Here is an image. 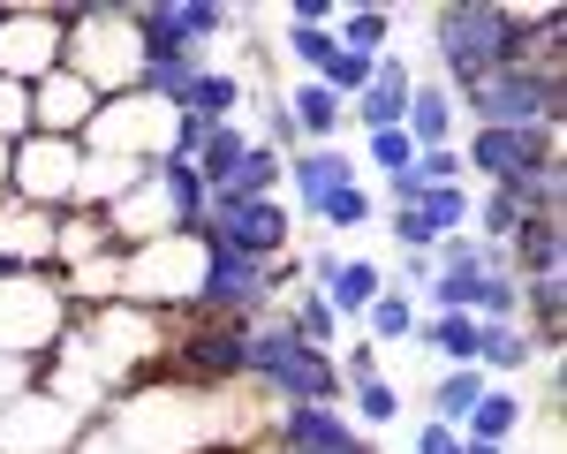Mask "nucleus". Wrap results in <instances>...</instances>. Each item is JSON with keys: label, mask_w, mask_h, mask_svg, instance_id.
<instances>
[{"label": "nucleus", "mask_w": 567, "mask_h": 454, "mask_svg": "<svg viewBox=\"0 0 567 454\" xmlns=\"http://www.w3.org/2000/svg\"><path fill=\"white\" fill-rule=\"evenodd\" d=\"M454 106L470 114V130H560L567 91L553 84V76L523 69V61H507V69H492L484 84L454 91Z\"/></svg>", "instance_id": "obj_6"}, {"label": "nucleus", "mask_w": 567, "mask_h": 454, "mask_svg": "<svg viewBox=\"0 0 567 454\" xmlns=\"http://www.w3.org/2000/svg\"><path fill=\"white\" fill-rule=\"evenodd\" d=\"M379 288H386V266H379V258H341L333 288H326V303H333V318H363Z\"/></svg>", "instance_id": "obj_29"}, {"label": "nucleus", "mask_w": 567, "mask_h": 454, "mask_svg": "<svg viewBox=\"0 0 567 454\" xmlns=\"http://www.w3.org/2000/svg\"><path fill=\"white\" fill-rule=\"evenodd\" d=\"M416 213H424V227H432L439 243H446V235H470L477 189H470V182H439V189H424V205H416Z\"/></svg>", "instance_id": "obj_32"}, {"label": "nucleus", "mask_w": 567, "mask_h": 454, "mask_svg": "<svg viewBox=\"0 0 567 454\" xmlns=\"http://www.w3.org/2000/svg\"><path fill=\"white\" fill-rule=\"evenodd\" d=\"M416 167H424L432 189H439V182H462V175H470V167H462V144H446V152H416Z\"/></svg>", "instance_id": "obj_41"}, {"label": "nucleus", "mask_w": 567, "mask_h": 454, "mask_svg": "<svg viewBox=\"0 0 567 454\" xmlns=\"http://www.w3.org/2000/svg\"><path fill=\"white\" fill-rule=\"evenodd\" d=\"M91 440V416L61 402L53 386H23L16 402H0V454H76Z\"/></svg>", "instance_id": "obj_9"}, {"label": "nucleus", "mask_w": 567, "mask_h": 454, "mask_svg": "<svg viewBox=\"0 0 567 454\" xmlns=\"http://www.w3.org/2000/svg\"><path fill=\"white\" fill-rule=\"evenodd\" d=\"M560 266H567L560 220H523L515 227V243H507V272H515V280H560Z\"/></svg>", "instance_id": "obj_19"}, {"label": "nucleus", "mask_w": 567, "mask_h": 454, "mask_svg": "<svg viewBox=\"0 0 567 454\" xmlns=\"http://www.w3.org/2000/svg\"><path fill=\"white\" fill-rule=\"evenodd\" d=\"M31 136V91L0 76V144H23Z\"/></svg>", "instance_id": "obj_40"}, {"label": "nucleus", "mask_w": 567, "mask_h": 454, "mask_svg": "<svg viewBox=\"0 0 567 454\" xmlns=\"http://www.w3.org/2000/svg\"><path fill=\"white\" fill-rule=\"evenodd\" d=\"M76 326V303L53 272H0V357L45 363Z\"/></svg>", "instance_id": "obj_4"}, {"label": "nucleus", "mask_w": 567, "mask_h": 454, "mask_svg": "<svg viewBox=\"0 0 567 454\" xmlns=\"http://www.w3.org/2000/svg\"><path fill=\"white\" fill-rule=\"evenodd\" d=\"M318 220L333 227V235H355V227H371V220H379V197H371V182H355V189H341V197H333V205H326Z\"/></svg>", "instance_id": "obj_36"}, {"label": "nucleus", "mask_w": 567, "mask_h": 454, "mask_svg": "<svg viewBox=\"0 0 567 454\" xmlns=\"http://www.w3.org/2000/svg\"><path fill=\"white\" fill-rule=\"evenodd\" d=\"M363 159H371V175L386 182V175H401V167H416V144L401 130H371L363 136Z\"/></svg>", "instance_id": "obj_38"}, {"label": "nucleus", "mask_w": 567, "mask_h": 454, "mask_svg": "<svg viewBox=\"0 0 567 454\" xmlns=\"http://www.w3.org/2000/svg\"><path fill=\"white\" fill-rule=\"evenodd\" d=\"M416 296H409V288H379V296H371V311H363V341H371V349H393V341H409V333H416Z\"/></svg>", "instance_id": "obj_27"}, {"label": "nucleus", "mask_w": 567, "mask_h": 454, "mask_svg": "<svg viewBox=\"0 0 567 454\" xmlns=\"http://www.w3.org/2000/svg\"><path fill=\"white\" fill-rule=\"evenodd\" d=\"M152 182H159V197H167V213H175V235H197V227H205V205H213V189L197 182V167L175 159V152H159V159H152Z\"/></svg>", "instance_id": "obj_20"}, {"label": "nucleus", "mask_w": 567, "mask_h": 454, "mask_svg": "<svg viewBox=\"0 0 567 454\" xmlns=\"http://www.w3.org/2000/svg\"><path fill=\"white\" fill-rule=\"evenodd\" d=\"M99 114V91L76 84L69 69H53L31 84V136H84V122Z\"/></svg>", "instance_id": "obj_16"}, {"label": "nucleus", "mask_w": 567, "mask_h": 454, "mask_svg": "<svg viewBox=\"0 0 567 454\" xmlns=\"http://www.w3.org/2000/svg\"><path fill=\"white\" fill-rule=\"evenodd\" d=\"M523 45V8H492V0H446L432 16V61L446 91L484 84L492 69H507Z\"/></svg>", "instance_id": "obj_2"}, {"label": "nucleus", "mask_w": 567, "mask_h": 454, "mask_svg": "<svg viewBox=\"0 0 567 454\" xmlns=\"http://www.w3.org/2000/svg\"><path fill=\"white\" fill-rule=\"evenodd\" d=\"M106 424L130 454H243L265 440L272 402H258L250 386H175V379H136L130 394L106 402Z\"/></svg>", "instance_id": "obj_1"}, {"label": "nucleus", "mask_w": 567, "mask_h": 454, "mask_svg": "<svg viewBox=\"0 0 567 454\" xmlns=\"http://www.w3.org/2000/svg\"><path fill=\"white\" fill-rule=\"evenodd\" d=\"M462 454H507V447H484V440H462Z\"/></svg>", "instance_id": "obj_44"}, {"label": "nucleus", "mask_w": 567, "mask_h": 454, "mask_svg": "<svg viewBox=\"0 0 567 454\" xmlns=\"http://www.w3.org/2000/svg\"><path fill=\"white\" fill-rule=\"evenodd\" d=\"M280 45H288V61H296L303 76H326V61L341 53V45H333V31H303V23H288V31H280Z\"/></svg>", "instance_id": "obj_37"}, {"label": "nucleus", "mask_w": 567, "mask_h": 454, "mask_svg": "<svg viewBox=\"0 0 567 454\" xmlns=\"http://www.w3.org/2000/svg\"><path fill=\"white\" fill-rule=\"evenodd\" d=\"M401 136H409L416 152H446V144H462V106H454V91L439 84V76H416L409 114H401Z\"/></svg>", "instance_id": "obj_18"}, {"label": "nucleus", "mask_w": 567, "mask_h": 454, "mask_svg": "<svg viewBox=\"0 0 567 454\" xmlns=\"http://www.w3.org/2000/svg\"><path fill=\"white\" fill-rule=\"evenodd\" d=\"M265 454H379L371 447V432H355L349 409H272V424H265Z\"/></svg>", "instance_id": "obj_13"}, {"label": "nucleus", "mask_w": 567, "mask_h": 454, "mask_svg": "<svg viewBox=\"0 0 567 454\" xmlns=\"http://www.w3.org/2000/svg\"><path fill=\"white\" fill-rule=\"evenodd\" d=\"M250 144H258V136L243 130V122H219V130L205 136V152H197L189 167H197V182H205V189H219V182H227L235 167H243V159H250Z\"/></svg>", "instance_id": "obj_31"}, {"label": "nucleus", "mask_w": 567, "mask_h": 454, "mask_svg": "<svg viewBox=\"0 0 567 454\" xmlns=\"http://www.w3.org/2000/svg\"><path fill=\"white\" fill-rule=\"evenodd\" d=\"M280 182H288V197H296L288 213L318 220V213H326L341 189H355V182H363V167H355L341 144H303L296 159H280Z\"/></svg>", "instance_id": "obj_14"}, {"label": "nucleus", "mask_w": 567, "mask_h": 454, "mask_svg": "<svg viewBox=\"0 0 567 454\" xmlns=\"http://www.w3.org/2000/svg\"><path fill=\"white\" fill-rule=\"evenodd\" d=\"M529 424V402L523 386H484V402L470 409V424H462V440H484V447H515Z\"/></svg>", "instance_id": "obj_21"}, {"label": "nucleus", "mask_w": 567, "mask_h": 454, "mask_svg": "<svg viewBox=\"0 0 567 454\" xmlns=\"http://www.w3.org/2000/svg\"><path fill=\"white\" fill-rule=\"evenodd\" d=\"M280 99H288V114H296L303 144H341V130H349V106H341L326 84H310V76H303V84H288Z\"/></svg>", "instance_id": "obj_22"}, {"label": "nucleus", "mask_w": 567, "mask_h": 454, "mask_svg": "<svg viewBox=\"0 0 567 454\" xmlns=\"http://www.w3.org/2000/svg\"><path fill=\"white\" fill-rule=\"evenodd\" d=\"M53 220L61 213H31V205L0 197V266L8 272H53Z\"/></svg>", "instance_id": "obj_17"}, {"label": "nucleus", "mask_w": 567, "mask_h": 454, "mask_svg": "<svg viewBox=\"0 0 567 454\" xmlns=\"http://www.w3.org/2000/svg\"><path fill=\"white\" fill-rule=\"evenodd\" d=\"M371 61H379V53H349V45H341V53L326 61V76H310V84H326V91H333V99H341V106H349L355 91L371 84Z\"/></svg>", "instance_id": "obj_35"}, {"label": "nucleus", "mask_w": 567, "mask_h": 454, "mask_svg": "<svg viewBox=\"0 0 567 454\" xmlns=\"http://www.w3.org/2000/svg\"><path fill=\"white\" fill-rule=\"evenodd\" d=\"M333 45H349V53H393V16L386 8H341L333 16Z\"/></svg>", "instance_id": "obj_33"}, {"label": "nucleus", "mask_w": 567, "mask_h": 454, "mask_svg": "<svg viewBox=\"0 0 567 454\" xmlns=\"http://www.w3.org/2000/svg\"><path fill=\"white\" fill-rule=\"evenodd\" d=\"M205 250H235V258H258V266H280L296 258V213L288 197H258V205H205V227H197Z\"/></svg>", "instance_id": "obj_8"}, {"label": "nucleus", "mask_w": 567, "mask_h": 454, "mask_svg": "<svg viewBox=\"0 0 567 454\" xmlns=\"http://www.w3.org/2000/svg\"><path fill=\"white\" fill-rule=\"evenodd\" d=\"M219 205H258V197H280V152H265V144H250V159L235 167V175L213 189Z\"/></svg>", "instance_id": "obj_30"}, {"label": "nucleus", "mask_w": 567, "mask_h": 454, "mask_svg": "<svg viewBox=\"0 0 567 454\" xmlns=\"http://www.w3.org/2000/svg\"><path fill=\"white\" fill-rule=\"evenodd\" d=\"M76 175H84V144L76 136H23L8 144V189L31 213H69L76 205Z\"/></svg>", "instance_id": "obj_7"}, {"label": "nucleus", "mask_w": 567, "mask_h": 454, "mask_svg": "<svg viewBox=\"0 0 567 454\" xmlns=\"http://www.w3.org/2000/svg\"><path fill=\"white\" fill-rule=\"evenodd\" d=\"M416 349H432L446 371L454 363H477V341H484V326L470 311H446V318H416V333H409Z\"/></svg>", "instance_id": "obj_25"}, {"label": "nucleus", "mask_w": 567, "mask_h": 454, "mask_svg": "<svg viewBox=\"0 0 567 454\" xmlns=\"http://www.w3.org/2000/svg\"><path fill=\"white\" fill-rule=\"evenodd\" d=\"M409 91H416V69L401 61V53H379L371 61V84L349 99V130H401V114H409Z\"/></svg>", "instance_id": "obj_15"}, {"label": "nucleus", "mask_w": 567, "mask_h": 454, "mask_svg": "<svg viewBox=\"0 0 567 454\" xmlns=\"http://www.w3.org/2000/svg\"><path fill=\"white\" fill-rule=\"evenodd\" d=\"M523 220H560V205H567V167L553 159V167H537V175H523V182H507L499 189Z\"/></svg>", "instance_id": "obj_28"}, {"label": "nucleus", "mask_w": 567, "mask_h": 454, "mask_svg": "<svg viewBox=\"0 0 567 454\" xmlns=\"http://www.w3.org/2000/svg\"><path fill=\"white\" fill-rule=\"evenodd\" d=\"M386 243L401 250V258H432V227H424V213H386Z\"/></svg>", "instance_id": "obj_39"}, {"label": "nucleus", "mask_w": 567, "mask_h": 454, "mask_svg": "<svg viewBox=\"0 0 567 454\" xmlns=\"http://www.w3.org/2000/svg\"><path fill=\"white\" fill-rule=\"evenodd\" d=\"M280 318H288V333H296V341H310V349H326V357L341 349V318H333V303H326L310 280H296V288L280 296Z\"/></svg>", "instance_id": "obj_23"}, {"label": "nucleus", "mask_w": 567, "mask_h": 454, "mask_svg": "<svg viewBox=\"0 0 567 454\" xmlns=\"http://www.w3.org/2000/svg\"><path fill=\"white\" fill-rule=\"evenodd\" d=\"M409 454H462V432L424 416V424H416V440H409Z\"/></svg>", "instance_id": "obj_42"}, {"label": "nucleus", "mask_w": 567, "mask_h": 454, "mask_svg": "<svg viewBox=\"0 0 567 454\" xmlns=\"http://www.w3.org/2000/svg\"><path fill=\"white\" fill-rule=\"evenodd\" d=\"M61 45H69V16L61 8H0V76L8 84H39L61 69Z\"/></svg>", "instance_id": "obj_12"}, {"label": "nucleus", "mask_w": 567, "mask_h": 454, "mask_svg": "<svg viewBox=\"0 0 567 454\" xmlns=\"http://www.w3.org/2000/svg\"><path fill=\"white\" fill-rule=\"evenodd\" d=\"M167 106L159 99H144V91H122V99H99V114L84 122V152H99V159H136V167H152L159 152H167Z\"/></svg>", "instance_id": "obj_10"}, {"label": "nucleus", "mask_w": 567, "mask_h": 454, "mask_svg": "<svg viewBox=\"0 0 567 454\" xmlns=\"http://www.w3.org/2000/svg\"><path fill=\"white\" fill-rule=\"evenodd\" d=\"M243 99H250V84H243L235 69L205 61V69H197V84H189V99H182L175 114H197V122H235V114H243Z\"/></svg>", "instance_id": "obj_24"}, {"label": "nucleus", "mask_w": 567, "mask_h": 454, "mask_svg": "<svg viewBox=\"0 0 567 454\" xmlns=\"http://www.w3.org/2000/svg\"><path fill=\"white\" fill-rule=\"evenodd\" d=\"M553 159H560V130H462V167L484 189H507Z\"/></svg>", "instance_id": "obj_11"}, {"label": "nucleus", "mask_w": 567, "mask_h": 454, "mask_svg": "<svg viewBox=\"0 0 567 454\" xmlns=\"http://www.w3.org/2000/svg\"><path fill=\"white\" fill-rule=\"evenodd\" d=\"M205 280V243L197 235H159V243H136L122 250V272H114V303H136V311H189Z\"/></svg>", "instance_id": "obj_5"}, {"label": "nucleus", "mask_w": 567, "mask_h": 454, "mask_svg": "<svg viewBox=\"0 0 567 454\" xmlns=\"http://www.w3.org/2000/svg\"><path fill=\"white\" fill-rule=\"evenodd\" d=\"M341 402H349V424H355V432H363V424H401V386H393V379L349 386Z\"/></svg>", "instance_id": "obj_34"}, {"label": "nucleus", "mask_w": 567, "mask_h": 454, "mask_svg": "<svg viewBox=\"0 0 567 454\" xmlns=\"http://www.w3.org/2000/svg\"><path fill=\"white\" fill-rule=\"evenodd\" d=\"M484 386H492V379H484L477 363L439 371V379H432V424H454V432H462V424H470V409L484 402Z\"/></svg>", "instance_id": "obj_26"}, {"label": "nucleus", "mask_w": 567, "mask_h": 454, "mask_svg": "<svg viewBox=\"0 0 567 454\" xmlns=\"http://www.w3.org/2000/svg\"><path fill=\"white\" fill-rule=\"evenodd\" d=\"M69 16V45H61V69L91 84L99 99H122L136 91V69H144V39H136V16L114 8V0H91V8H61Z\"/></svg>", "instance_id": "obj_3"}, {"label": "nucleus", "mask_w": 567, "mask_h": 454, "mask_svg": "<svg viewBox=\"0 0 567 454\" xmlns=\"http://www.w3.org/2000/svg\"><path fill=\"white\" fill-rule=\"evenodd\" d=\"M23 386H39V363H16V357H0V402H16Z\"/></svg>", "instance_id": "obj_43"}]
</instances>
